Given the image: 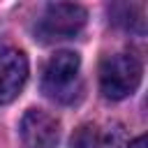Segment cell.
<instances>
[{
	"label": "cell",
	"instance_id": "cell-1",
	"mask_svg": "<svg viewBox=\"0 0 148 148\" xmlns=\"http://www.w3.org/2000/svg\"><path fill=\"white\" fill-rule=\"evenodd\" d=\"M143 67L132 53L106 56L99 65V90L106 99H125L141 83Z\"/></svg>",
	"mask_w": 148,
	"mask_h": 148
},
{
	"label": "cell",
	"instance_id": "cell-2",
	"mask_svg": "<svg viewBox=\"0 0 148 148\" xmlns=\"http://www.w3.org/2000/svg\"><path fill=\"white\" fill-rule=\"evenodd\" d=\"M86 9L74 2H51L39 23H37V35L42 42H56V39H69L81 32L86 25Z\"/></svg>",
	"mask_w": 148,
	"mask_h": 148
},
{
	"label": "cell",
	"instance_id": "cell-3",
	"mask_svg": "<svg viewBox=\"0 0 148 148\" xmlns=\"http://www.w3.org/2000/svg\"><path fill=\"white\" fill-rule=\"evenodd\" d=\"M79 67H81L79 53H74V51L53 53L44 65L42 90L53 99H69L72 88H74L76 76H79Z\"/></svg>",
	"mask_w": 148,
	"mask_h": 148
},
{
	"label": "cell",
	"instance_id": "cell-4",
	"mask_svg": "<svg viewBox=\"0 0 148 148\" xmlns=\"http://www.w3.org/2000/svg\"><path fill=\"white\" fill-rule=\"evenodd\" d=\"M21 139L25 148H56L60 136V125L56 116L42 109H28L21 118Z\"/></svg>",
	"mask_w": 148,
	"mask_h": 148
},
{
	"label": "cell",
	"instance_id": "cell-5",
	"mask_svg": "<svg viewBox=\"0 0 148 148\" xmlns=\"http://www.w3.org/2000/svg\"><path fill=\"white\" fill-rule=\"evenodd\" d=\"M72 148H127V134L116 120L86 123L72 134Z\"/></svg>",
	"mask_w": 148,
	"mask_h": 148
},
{
	"label": "cell",
	"instance_id": "cell-6",
	"mask_svg": "<svg viewBox=\"0 0 148 148\" xmlns=\"http://www.w3.org/2000/svg\"><path fill=\"white\" fill-rule=\"evenodd\" d=\"M28 81V58L18 49L0 51V104L14 102Z\"/></svg>",
	"mask_w": 148,
	"mask_h": 148
},
{
	"label": "cell",
	"instance_id": "cell-7",
	"mask_svg": "<svg viewBox=\"0 0 148 148\" xmlns=\"http://www.w3.org/2000/svg\"><path fill=\"white\" fill-rule=\"evenodd\" d=\"M127 148H146V136H139V139L130 141V143H127Z\"/></svg>",
	"mask_w": 148,
	"mask_h": 148
}]
</instances>
